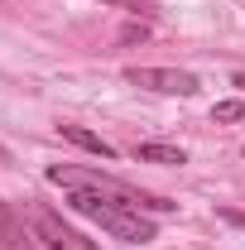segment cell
Masks as SVG:
<instances>
[{"instance_id":"cell-1","label":"cell","mask_w":245,"mask_h":250,"mask_svg":"<svg viewBox=\"0 0 245 250\" xmlns=\"http://www.w3.org/2000/svg\"><path fill=\"white\" fill-rule=\"evenodd\" d=\"M67 207H72L77 217L96 221L106 236H116V241H125V246H144V241H154V221L144 217L140 207L111 197V192H96V188H67Z\"/></svg>"},{"instance_id":"cell-10","label":"cell","mask_w":245,"mask_h":250,"mask_svg":"<svg viewBox=\"0 0 245 250\" xmlns=\"http://www.w3.org/2000/svg\"><path fill=\"white\" fill-rule=\"evenodd\" d=\"M106 5H116V10H149L154 0H106Z\"/></svg>"},{"instance_id":"cell-7","label":"cell","mask_w":245,"mask_h":250,"mask_svg":"<svg viewBox=\"0 0 245 250\" xmlns=\"http://www.w3.org/2000/svg\"><path fill=\"white\" fill-rule=\"evenodd\" d=\"M62 140H72V145H82L87 154H96V159H116V149L101 140V135H92V130H82V125H62Z\"/></svg>"},{"instance_id":"cell-5","label":"cell","mask_w":245,"mask_h":250,"mask_svg":"<svg viewBox=\"0 0 245 250\" xmlns=\"http://www.w3.org/2000/svg\"><path fill=\"white\" fill-rule=\"evenodd\" d=\"M29 221L15 217L5 202H0V250H39V241H34V231H24Z\"/></svg>"},{"instance_id":"cell-9","label":"cell","mask_w":245,"mask_h":250,"mask_svg":"<svg viewBox=\"0 0 245 250\" xmlns=\"http://www.w3.org/2000/svg\"><path fill=\"white\" fill-rule=\"evenodd\" d=\"M221 221H226V226H241V231H245V212H241V207H221Z\"/></svg>"},{"instance_id":"cell-3","label":"cell","mask_w":245,"mask_h":250,"mask_svg":"<svg viewBox=\"0 0 245 250\" xmlns=\"http://www.w3.org/2000/svg\"><path fill=\"white\" fill-rule=\"evenodd\" d=\"M24 221H29L39 250H101L96 241H87L82 231H72V226H67L58 212H48V207H24Z\"/></svg>"},{"instance_id":"cell-6","label":"cell","mask_w":245,"mask_h":250,"mask_svg":"<svg viewBox=\"0 0 245 250\" xmlns=\"http://www.w3.org/2000/svg\"><path fill=\"white\" fill-rule=\"evenodd\" d=\"M130 154H135V164H187L178 145H135Z\"/></svg>"},{"instance_id":"cell-4","label":"cell","mask_w":245,"mask_h":250,"mask_svg":"<svg viewBox=\"0 0 245 250\" xmlns=\"http://www.w3.org/2000/svg\"><path fill=\"white\" fill-rule=\"evenodd\" d=\"M125 82L159 96H197V77L183 67H125Z\"/></svg>"},{"instance_id":"cell-8","label":"cell","mask_w":245,"mask_h":250,"mask_svg":"<svg viewBox=\"0 0 245 250\" xmlns=\"http://www.w3.org/2000/svg\"><path fill=\"white\" fill-rule=\"evenodd\" d=\"M241 116H245V106H241V101H216V106H212V121H221V125L241 121Z\"/></svg>"},{"instance_id":"cell-2","label":"cell","mask_w":245,"mask_h":250,"mask_svg":"<svg viewBox=\"0 0 245 250\" xmlns=\"http://www.w3.org/2000/svg\"><path fill=\"white\" fill-rule=\"evenodd\" d=\"M48 183H58V188H96V192H111V197H121V202H130V207H140V212H173L168 197H149V192L121 183V178H111V173H101V168L58 164V168H48Z\"/></svg>"}]
</instances>
